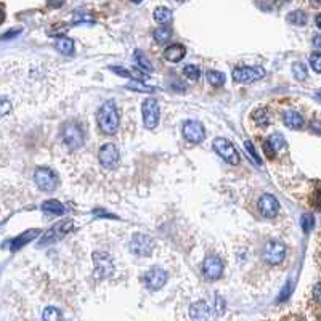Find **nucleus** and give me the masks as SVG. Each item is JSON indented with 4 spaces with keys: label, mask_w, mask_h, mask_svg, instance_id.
Segmentation results:
<instances>
[{
    "label": "nucleus",
    "mask_w": 321,
    "mask_h": 321,
    "mask_svg": "<svg viewBox=\"0 0 321 321\" xmlns=\"http://www.w3.org/2000/svg\"><path fill=\"white\" fill-rule=\"evenodd\" d=\"M97 120H98V127L101 129L103 134L114 135L116 132H118L119 113H118V108H116V103L113 101V100H109V101H106L101 108L98 109Z\"/></svg>",
    "instance_id": "obj_1"
},
{
    "label": "nucleus",
    "mask_w": 321,
    "mask_h": 321,
    "mask_svg": "<svg viewBox=\"0 0 321 321\" xmlns=\"http://www.w3.org/2000/svg\"><path fill=\"white\" fill-rule=\"evenodd\" d=\"M74 228V222H72L71 219L68 220H61V222L55 223L53 227L50 230H47L44 235H42V238L39 241V246H49L51 243H56V241H60L61 238H65V236L69 233V231Z\"/></svg>",
    "instance_id": "obj_2"
},
{
    "label": "nucleus",
    "mask_w": 321,
    "mask_h": 321,
    "mask_svg": "<svg viewBox=\"0 0 321 321\" xmlns=\"http://www.w3.org/2000/svg\"><path fill=\"white\" fill-rule=\"evenodd\" d=\"M63 140H65V143L69 150H77L84 145L82 127L76 120H71V122L65 124V127H63Z\"/></svg>",
    "instance_id": "obj_3"
},
{
    "label": "nucleus",
    "mask_w": 321,
    "mask_h": 321,
    "mask_svg": "<svg viewBox=\"0 0 321 321\" xmlns=\"http://www.w3.org/2000/svg\"><path fill=\"white\" fill-rule=\"evenodd\" d=\"M141 114H143V125L148 130H152L159 124V103L154 98H146L141 104Z\"/></svg>",
    "instance_id": "obj_4"
},
{
    "label": "nucleus",
    "mask_w": 321,
    "mask_h": 321,
    "mask_svg": "<svg viewBox=\"0 0 321 321\" xmlns=\"http://www.w3.org/2000/svg\"><path fill=\"white\" fill-rule=\"evenodd\" d=\"M233 79L239 84H249L265 77V69L260 66H239L233 69Z\"/></svg>",
    "instance_id": "obj_5"
},
{
    "label": "nucleus",
    "mask_w": 321,
    "mask_h": 321,
    "mask_svg": "<svg viewBox=\"0 0 321 321\" xmlns=\"http://www.w3.org/2000/svg\"><path fill=\"white\" fill-rule=\"evenodd\" d=\"M214 150L217 151L219 156H222V159L227 161L228 164H231V166L239 164V152L230 140L215 138L214 140Z\"/></svg>",
    "instance_id": "obj_6"
},
{
    "label": "nucleus",
    "mask_w": 321,
    "mask_h": 321,
    "mask_svg": "<svg viewBox=\"0 0 321 321\" xmlns=\"http://www.w3.org/2000/svg\"><path fill=\"white\" fill-rule=\"evenodd\" d=\"M98 161L101 167L111 170L119 164V150L113 143H104L98 151Z\"/></svg>",
    "instance_id": "obj_7"
},
{
    "label": "nucleus",
    "mask_w": 321,
    "mask_h": 321,
    "mask_svg": "<svg viewBox=\"0 0 321 321\" xmlns=\"http://www.w3.org/2000/svg\"><path fill=\"white\" fill-rule=\"evenodd\" d=\"M284 255H286V246L276 239L268 241L264 247V259L268 264H273V265L281 264Z\"/></svg>",
    "instance_id": "obj_8"
},
{
    "label": "nucleus",
    "mask_w": 321,
    "mask_h": 321,
    "mask_svg": "<svg viewBox=\"0 0 321 321\" xmlns=\"http://www.w3.org/2000/svg\"><path fill=\"white\" fill-rule=\"evenodd\" d=\"M34 180L42 191H53L58 185V178L53 170L47 169V167H40L34 173Z\"/></svg>",
    "instance_id": "obj_9"
},
{
    "label": "nucleus",
    "mask_w": 321,
    "mask_h": 321,
    "mask_svg": "<svg viewBox=\"0 0 321 321\" xmlns=\"http://www.w3.org/2000/svg\"><path fill=\"white\" fill-rule=\"evenodd\" d=\"M183 136L189 143L198 145L206 138V130H204V125L199 120H186L183 124Z\"/></svg>",
    "instance_id": "obj_10"
},
{
    "label": "nucleus",
    "mask_w": 321,
    "mask_h": 321,
    "mask_svg": "<svg viewBox=\"0 0 321 321\" xmlns=\"http://www.w3.org/2000/svg\"><path fill=\"white\" fill-rule=\"evenodd\" d=\"M93 264H95V273H97L98 278H106L114 271L113 259L106 252H95Z\"/></svg>",
    "instance_id": "obj_11"
},
{
    "label": "nucleus",
    "mask_w": 321,
    "mask_h": 321,
    "mask_svg": "<svg viewBox=\"0 0 321 321\" xmlns=\"http://www.w3.org/2000/svg\"><path fill=\"white\" fill-rule=\"evenodd\" d=\"M152 249H154V241H152L148 235L136 233L132 239H130V251L136 255H150Z\"/></svg>",
    "instance_id": "obj_12"
},
{
    "label": "nucleus",
    "mask_w": 321,
    "mask_h": 321,
    "mask_svg": "<svg viewBox=\"0 0 321 321\" xmlns=\"http://www.w3.org/2000/svg\"><path fill=\"white\" fill-rule=\"evenodd\" d=\"M203 270H204V276H206L207 280L215 281V280H219V278L222 276V273H223V264H222V260H220L219 257L210 255V257H207L206 260H204Z\"/></svg>",
    "instance_id": "obj_13"
},
{
    "label": "nucleus",
    "mask_w": 321,
    "mask_h": 321,
    "mask_svg": "<svg viewBox=\"0 0 321 321\" xmlns=\"http://www.w3.org/2000/svg\"><path fill=\"white\" fill-rule=\"evenodd\" d=\"M146 287L151 291H159V289L167 283V273L162 268H152L145 275Z\"/></svg>",
    "instance_id": "obj_14"
},
{
    "label": "nucleus",
    "mask_w": 321,
    "mask_h": 321,
    "mask_svg": "<svg viewBox=\"0 0 321 321\" xmlns=\"http://www.w3.org/2000/svg\"><path fill=\"white\" fill-rule=\"evenodd\" d=\"M259 210L260 214L267 219H273L280 212V203L273 194H264L259 201Z\"/></svg>",
    "instance_id": "obj_15"
},
{
    "label": "nucleus",
    "mask_w": 321,
    "mask_h": 321,
    "mask_svg": "<svg viewBox=\"0 0 321 321\" xmlns=\"http://www.w3.org/2000/svg\"><path fill=\"white\" fill-rule=\"evenodd\" d=\"M189 317H191V321H207L210 317L209 304L204 301L193 304L191 307H189Z\"/></svg>",
    "instance_id": "obj_16"
},
{
    "label": "nucleus",
    "mask_w": 321,
    "mask_h": 321,
    "mask_svg": "<svg viewBox=\"0 0 321 321\" xmlns=\"http://www.w3.org/2000/svg\"><path fill=\"white\" fill-rule=\"evenodd\" d=\"M37 235H40V230H37V228H33V230H28V231H24V233H21L19 236H17V238L12 241V251L21 249V247L28 244L29 241H33Z\"/></svg>",
    "instance_id": "obj_17"
},
{
    "label": "nucleus",
    "mask_w": 321,
    "mask_h": 321,
    "mask_svg": "<svg viewBox=\"0 0 321 321\" xmlns=\"http://www.w3.org/2000/svg\"><path fill=\"white\" fill-rule=\"evenodd\" d=\"M185 53H186L185 47L180 45V44H173V45L167 47V49H166L164 58H166L167 61H170V63H178L180 60H183Z\"/></svg>",
    "instance_id": "obj_18"
},
{
    "label": "nucleus",
    "mask_w": 321,
    "mask_h": 321,
    "mask_svg": "<svg viewBox=\"0 0 321 321\" xmlns=\"http://www.w3.org/2000/svg\"><path fill=\"white\" fill-rule=\"evenodd\" d=\"M283 120H284V124H286V127L289 129L297 130L304 127V118L296 111H286L283 116Z\"/></svg>",
    "instance_id": "obj_19"
},
{
    "label": "nucleus",
    "mask_w": 321,
    "mask_h": 321,
    "mask_svg": "<svg viewBox=\"0 0 321 321\" xmlns=\"http://www.w3.org/2000/svg\"><path fill=\"white\" fill-rule=\"evenodd\" d=\"M251 119L254 120V122L259 124L260 127H267V125L270 124V120H271L270 119V111H268V109L264 108V106L254 109L252 114H251Z\"/></svg>",
    "instance_id": "obj_20"
},
{
    "label": "nucleus",
    "mask_w": 321,
    "mask_h": 321,
    "mask_svg": "<svg viewBox=\"0 0 321 321\" xmlns=\"http://www.w3.org/2000/svg\"><path fill=\"white\" fill-rule=\"evenodd\" d=\"M42 210L51 215H63L66 212V207L60 201H56V199H49V201L42 203Z\"/></svg>",
    "instance_id": "obj_21"
},
{
    "label": "nucleus",
    "mask_w": 321,
    "mask_h": 321,
    "mask_svg": "<svg viewBox=\"0 0 321 321\" xmlns=\"http://www.w3.org/2000/svg\"><path fill=\"white\" fill-rule=\"evenodd\" d=\"M55 49L63 55H72L74 53V42L68 37H58L55 40Z\"/></svg>",
    "instance_id": "obj_22"
},
{
    "label": "nucleus",
    "mask_w": 321,
    "mask_h": 321,
    "mask_svg": "<svg viewBox=\"0 0 321 321\" xmlns=\"http://www.w3.org/2000/svg\"><path fill=\"white\" fill-rule=\"evenodd\" d=\"M154 19L159 24H167L172 19V12L166 7H157L154 10Z\"/></svg>",
    "instance_id": "obj_23"
},
{
    "label": "nucleus",
    "mask_w": 321,
    "mask_h": 321,
    "mask_svg": "<svg viewBox=\"0 0 321 321\" xmlns=\"http://www.w3.org/2000/svg\"><path fill=\"white\" fill-rule=\"evenodd\" d=\"M42 320L44 321H63L61 312L56 307H47L42 313Z\"/></svg>",
    "instance_id": "obj_24"
},
{
    "label": "nucleus",
    "mask_w": 321,
    "mask_h": 321,
    "mask_svg": "<svg viewBox=\"0 0 321 321\" xmlns=\"http://www.w3.org/2000/svg\"><path fill=\"white\" fill-rule=\"evenodd\" d=\"M268 141H270V145L273 146V150L276 151V154L286 148V140H284V136L281 134H273L270 138H268Z\"/></svg>",
    "instance_id": "obj_25"
},
{
    "label": "nucleus",
    "mask_w": 321,
    "mask_h": 321,
    "mask_svg": "<svg viewBox=\"0 0 321 321\" xmlns=\"http://www.w3.org/2000/svg\"><path fill=\"white\" fill-rule=\"evenodd\" d=\"M152 35H154V40L157 42V44H166V42L170 39L172 31L169 28H166V26H162V28H157Z\"/></svg>",
    "instance_id": "obj_26"
},
{
    "label": "nucleus",
    "mask_w": 321,
    "mask_h": 321,
    "mask_svg": "<svg viewBox=\"0 0 321 321\" xmlns=\"http://www.w3.org/2000/svg\"><path fill=\"white\" fill-rule=\"evenodd\" d=\"M125 88H129V90H135V92H140V93H145V92H154V87H150L146 85V84H143L141 81H132L129 82L127 85H125Z\"/></svg>",
    "instance_id": "obj_27"
},
{
    "label": "nucleus",
    "mask_w": 321,
    "mask_h": 321,
    "mask_svg": "<svg viewBox=\"0 0 321 321\" xmlns=\"http://www.w3.org/2000/svg\"><path fill=\"white\" fill-rule=\"evenodd\" d=\"M207 81L210 85L220 87L225 84V74H222V72H219V71H207Z\"/></svg>",
    "instance_id": "obj_28"
},
{
    "label": "nucleus",
    "mask_w": 321,
    "mask_h": 321,
    "mask_svg": "<svg viewBox=\"0 0 321 321\" xmlns=\"http://www.w3.org/2000/svg\"><path fill=\"white\" fill-rule=\"evenodd\" d=\"M287 21L296 26H304L307 23V17H305V13L301 12V10H296V12H291L287 15Z\"/></svg>",
    "instance_id": "obj_29"
},
{
    "label": "nucleus",
    "mask_w": 321,
    "mask_h": 321,
    "mask_svg": "<svg viewBox=\"0 0 321 321\" xmlns=\"http://www.w3.org/2000/svg\"><path fill=\"white\" fill-rule=\"evenodd\" d=\"M135 60H136V63H138V66H140L143 71H146V72H152V65L150 63L148 58H146L143 53H141L140 50H136V51H135Z\"/></svg>",
    "instance_id": "obj_30"
},
{
    "label": "nucleus",
    "mask_w": 321,
    "mask_h": 321,
    "mask_svg": "<svg viewBox=\"0 0 321 321\" xmlns=\"http://www.w3.org/2000/svg\"><path fill=\"white\" fill-rule=\"evenodd\" d=\"M292 74L297 81H305L307 79V68H305L304 63H294L292 65Z\"/></svg>",
    "instance_id": "obj_31"
},
{
    "label": "nucleus",
    "mask_w": 321,
    "mask_h": 321,
    "mask_svg": "<svg viewBox=\"0 0 321 321\" xmlns=\"http://www.w3.org/2000/svg\"><path fill=\"white\" fill-rule=\"evenodd\" d=\"M183 74H185L189 81H198L201 72H199V68H196L194 65H186L185 69H183Z\"/></svg>",
    "instance_id": "obj_32"
},
{
    "label": "nucleus",
    "mask_w": 321,
    "mask_h": 321,
    "mask_svg": "<svg viewBox=\"0 0 321 321\" xmlns=\"http://www.w3.org/2000/svg\"><path fill=\"white\" fill-rule=\"evenodd\" d=\"M244 150L247 151V154H249L251 161L254 162V164L260 166V159H259V156H257V151H255L254 145H252L251 141H244Z\"/></svg>",
    "instance_id": "obj_33"
},
{
    "label": "nucleus",
    "mask_w": 321,
    "mask_h": 321,
    "mask_svg": "<svg viewBox=\"0 0 321 321\" xmlns=\"http://www.w3.org/2000/svg\"><path fill=\"white\" fill-rule=\"evenodd\" d=\"M301 225H302L304 233H310V231H312V228H313V215H312V214H304V215H302Z\"/></svg>",
    "instance_id": "obj_34"
},
{
    "label": "nucleus",
    "mask_w": 321,
    "mask_h": 321,
    "mask_svg": "<svg viewBox=\"0 0 321 321\" xmlns=\"http://www.w3.org/2000/svg\"><path fill=\"white\" fill-rule=\"evenodd\" d=\"M310 66L313 68L315 72H321V53L310 55Z\"/></svg>",
    "instance_id": "obj_35"
},
{
    "label": "nucleus",
    "mask_w": 321,
    "mask_h": 321,
    "mask_svg": "<svg viewBox=\"0 0 321 321\" xmlns=\"http://www.w3.org/2000/svg\"><path fill=\"white\" fill-rule=\"evenodd\" d=\"M10 111H12V101H10L8 98L2 97L0 98V118L5 114H8Z\"/></svg>",
    "instance_id": "obj_36"
},
{
    "label": "nucleus",
    "mask_w": 321,
    "mask_h": 321,
    "mask_svg": "<svg viewBox=\"0 0 321 321\" xmlns=\"http://www.w3.org/2000/svg\"><path fill=\"white\" fill-rule=\"evenodd\" d=\"M262 150H264V154L268 157V159H273V157L276 156V151L273 150V146L270 145V141H268V140L264 141V145H262Z\"/></svg>",
    "instance_id": "obj_37"
},
{
    "label": "nucleus",
    "mask_w": 321,
    "mask_h": 321,
    "mask_svg": "<svg viewBox=\"0 0 321 321\" xmlns=\"http://www.w3.org/2000/svg\"><path fill=\"white\" fill-rule=\"evenodd\" d=\"M291 292H292V281H287L286 286L283 287V291H281V294H280V297H278V301H280V302L286 301V299L291 296Z\"/></svg>",
    "instance_id": "obj_38"
},
{
    "label": "nucleus",
    "mask_w": 321,
    "mask_h": 321,
    "mask_svg": "<svg viewBox=\"0 0 321 321\" xmlns=\"http://www.w3.org/2000/svg\"><path fill=\"white\" fill-rule=\"evenodd\" d=\"M315 262L318 265V270L321 273V233L318 236V241H317V251H315Z\"/></svg>",
    "instance_id": "obj_39"
},
{
    "label": "nucleus",
    "mask_w": 321,
    "mask_h": 321,
    "mask_svg": "<svg viewBox=\"0 0 321 321\" xmlns=\"http://www.w3.org/2000/svg\"><path fill=\"white\" fill-rule=\"evenodd\" d=\"M312 204H313V207L321 210V189H317V191H315V194L312 196Z\"/></svg>",
    "instance_id": "obj_40"
},
{
    "label": "nucleus",
    "mask_w": 321,
    "mask_h": 321,
    "mask_svg": "<svg viewBox=\"0 0 321 321\" xmlns=\"http://www.w3.org/2000/svg\"><path fill=\"white\" fill-rule=\"evenodd\" d=\"M92 18L88 17V15H76L74 19H72V23L77 24V23H92Z\"/></svg>",
    "instance_id": "obj_41"
},
{
    "label": "nucleus",
    "mask_w": 321,
    "mask_h": 321,
    "mask_svg": "<svg viewBox=\"0 0 321 321\" xmlns=\"http://www.w3.org/2000/svg\"><path fill=\"white\" fill-rule=\"evenodd\" d=\"M19 33H21V29H15V31H8V33H7V34H3V35H2V37H0V39H2V40H7V39H12V37H15V35H18Z\"/></svg>",
    "instance_id": "obj_42"
},
{
    "label": "nucleus",
    "mask_w": 321,
    "mask_h": 321,
    "mask_svg": "<svg viewBox=\"0 0 321 321\" xmlns=\"http://www.w3.org/2000/svg\"><path fill=\"white\" fill-rule=\"evenodd\" d=\"M225 310V302L222 301V297H217V313L222 315Z\"/></svg>",
    "instance_id": "obj_43"
},
{
    "label": "nucleus",
    "mask_w": 321,
    "mask_h": 321,
    "mask_svg": "<svg viewBox=\"0 0 321 321\" xmlns=\"http://www.w3.org/2000/svg\"><path fill=\"white\" fill-rule=\"evenodd\" d=\"M65 3V0H49V7L51 8H60Z\"/></svg>",
    "instance_id": "obj_44"
},
{
    "label": "nucleus",
    "mask_w": 321,
    "mask_h": 321,
    "mask_svg": "<svg viewBox=\"0 0 321 321\" xmlns=\"http://www.w3.org/2000/svg\"><path fill=\"white\" fill-rule=\"evenodd\" d=\"M313 45L317 47V49L321 50V34H320V35H315V37H313Z\"/></svg>",
    "instance_id": "obj_45"
},
{
    "label": "nucleus",
    "mask_w": 321,
    "mask_h": 321,
    "mask_svg": "<svg viewBox=\"0 0 321 321\" xmlns=\"http://www.w3.org/2000/svg\"><path fill=\"white\" fill-rule=\"evenodd\" d=\"M313 129H317L318 132H321V122H313Z\"/></svg>",
    "instance_id": "obj_46"
},
{
    "label": "nucleus",
    "mask_w": 321,
    "mask_h": 321,
    "mask_svg": "<svg viewBox=\"0 0 321 321\" xmlns=\"http://www.w3.org/2000/svg\"><path fill=\"white\" fill-rule=\"evenodd\" d=\"M3 19H5V13H3V10L0 8V24L3 23Z\"/></svg>",
    "instance_id": "obj_47"
},
{
    "label": "nucleus",
    "mask_w": 321,
    "mask_h": 321,
    "mask_svg": "<svg viewBox=\"0 0 321 321\" xmlns=\"http://www.w3.org/2000/svg\"><path fill=\"white\" fill-rule=\"evenodd\" d=\"M315 21H317V26H318V28L321 29V13L318 15V17H317V19H315Z\"/></svg>",
    "instance_id": "obj_48"
},
{
    "label": "nucleus",
    "mask_w": 321,
    "mask_h": 321,
    "mask_svg": "<svg viewBox=\"0 0 321 321\" xmlns=\"http://www.w3.org/2000/svg\"><path fill=\"white\" fill-rule=\"evenodd\" d=\"M132 2H134V3H140V2H141V0H132Z\"/></svg>",
    "instance_id": "obj_49"
},
{
    "label": "nucleus",
    "mask_w": 321,
    "mask_h": 321,
    "mask_svg": "<svg viewBox=\"0 0 321 321\" xmlns=\"http://www.w3.org/2000/svg\"><path fill=\"white\" fill-rule=\"evenodd\" d=\"M177 2H183V0H177Z\"/></svg>",
    "instance_id": "obj_50"
}]
</instances>
